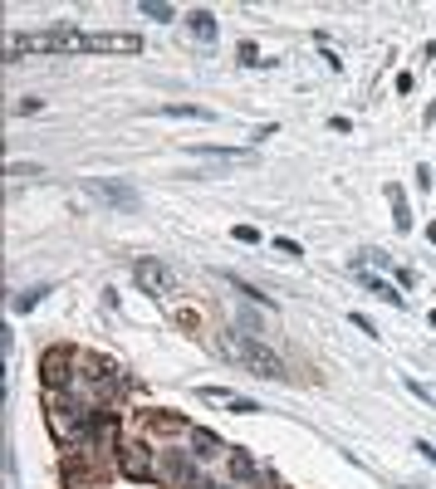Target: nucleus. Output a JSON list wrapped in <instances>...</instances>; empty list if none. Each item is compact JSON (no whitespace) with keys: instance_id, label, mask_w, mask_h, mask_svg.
<instances>
[{"instance_id":"nucleus-17","label":"nucleus","mask_w":436,"mask_h":489,"mask_svg":"<svg viewBox=\"0 0 436 489\" xmlns=\"http://www.w3.org/2000/svg\"><path fill=\"white\" fill-rule=\"evenodd\" d=\"M44 293H49V289H44V284H35V289H25V293H20V298H15V308H20V313H30V308H35V303H39Z\"/></svg>"},{"instance_id":"nucleus-13","label":"nucleus","mask_w":436,"mask_h":489,"mask_svg":"<svg viewBox=\"0 0 436 489\" xmlns=\"http://www.w3.org/2000/svg\"><path fill=\"white\" fill-rule=\"evenodd\" d=\"M387 201H392V220H397V230H412V215H407V201L397 186H387Z\"/></svg>"},{"instance_id":"nucleus-21","label":"nucleus","mask_w":436,"mask_h":489,"mask_svg":"<svg viewBox=\"0 0 436 489\" xmlns=\"http://www.w3.org/2000/svg\"><path fill=\"white\" fill-rule=\"evenodd\" d=\"M240 64H265V59H260V49H255V44H240Z\"/></svg>"},{"instance_id":"nucleus-6","label":"nucleus","mask_w":436,"mask_h":489,"mask_svg":"<svg viewBox=\"0 0 436 489\" xmlns=\"http://www.w3.org/2000/svg\"><path fill=\"white\" fill-rule=\"evenodd\" d=\"M69 367H74L69 348H49V353H44V362H39V372H44V387H69Z\"/></svg>"},{"instance_id":"nucleus-8","label":"nucleus","mask_w":436,"mask_h":489,"mask_svg":"<svg viewBox=\"0 0 436 489\" xmlns=\"http://www.w3.org/2000/svg\"><path fill=\"white\" fill-rule=\"evenodd\" d=\"M118 465H123L127 480H147V475H152V460L142 455V445H123V450H118Z\"/></svg>"},{"instance_id":"nucleus-11","label":"nucleus","mask_w":436,"mask_h":489,"mask_svg":"<svg viewBox=\"0 0 436 489\" xmlns=\"http://www.w3.org/2000/svg\"><path fill=\"white\" fill-rule=\"evenodd\" d=\"M162 118H197V122H211V113H206V108H192V103H167Z\"/></svg>"},{"instance_id":"nucleus-22","label":"nucleus","mask_w":436,"mask_h":489,"mask_svg":"<svg viewBox=\"0 0 436 489\" xmlns=\"http://www.w3.org/2000/svg\"><path fill=\"white\" fill-rule=\"evenodd\" d=\"M10 177H39V167H35V162H30V167H25V162H10Z\"/></svg>"},{"instance_id":"nucleus-15","label":"nucleus","mask_w":436,"mask_h":489,"mask_svg":"<svg viewBox=\"0 0 436 489\" xmlns=\"http://www.w3.org/2000/svg\"><path fill=\"white\" fill-rule=\"evenodd\" d=\"M230 470H235V480H255V475H260L255 460H250L245 450H230Z\"/></svg>"},{"instance_id":"nucleus-16","label":"nucleus","mask_w":436,"mask_h":489,"mask_svg":"<svg viewBox=\"0 0 436 489\" xmlns=\"http://www.w3.org/2000/svg\"><path fill=\"white\" fill-rule=\"evenodd\" d=\"M142 15H147V20H172L177 10H172L167 0H142Z\"/></svg>"},{"instance_id":"nucleus-25","label":"nucleus","mask_w":436,"mask_h":489,"mask_svg":"<svg viewBox=\"0 0 436 489\" xmlns=\"http://www.w3.org/2000/svg\"><path fill=\"white\" fill-rule=\"evenodd\" d=\"M417 450H422V455H427V460H432V465H436V450H432V445H427V440H422Z\"/></svg>"},{"instance_id":"nucleus-1","label":"nucleus","mask_w":436,"mask_h":489,"mask_svg":"<svg viewBox=\"0 0 436 489\" xmlns=\"http://www.w3.org/2000/svg\"><path fill=\"white\" fill-rule=\"evenodd\" d=\"M220 348H230V357H240L255 377H270V382H285V377H289V372H285V362H280L270 348H260L250 333H225V338H220Z\"/></svg>"},{"instance_id":"nucleus-23","label":"nucleus","mask_w":436,"mask_h":489,"mask_svg":"<svg viewBox=\"0 0 436 489\" xmlns=\"http://www.w3.org/2000/svg\"><path fill=\"white\" fill-rule=\"evenodd\" d=\"M275 250H280V255H289V260H299V255H304L294 240H275Z\"/></svg>"},{"instance_id":"nucleus-10","label":"nucleus","mask_w":436,"mask_h":489,"mask_svg":"<svg viewBox=\"0 0 436 489\" xmlns=\"http://www.w3.org/2000/svg\"><path fill=\"white\" fill-rule=\"evenodd\" d=\"M192 445H197V455H201V460H211V455H220V450H225L211 431H192Z\"/></svg>"},{"instance_id":"nucleus-24","label":"nucleus","mask_w":436,"mask_h":489,"mask_svg":"<svg viewBox=\"0 0 436 489\" xmlns=\"http://www.w3.org/2000/svg\"><path fill=\"white\" fill-rule=\"evenodd\" d=\"M407 391H412V396H422V401H427V406H436V396L427 387H422V382H407Z\"/></svg>"},{"instance_id":"nucleus-18","label":"nucleus","mask_w":436,"mask_h":489,"mask_svg":"<svg viewBox=\"0 0 436 489\" xmlns=\"http://www.w3.org/2000/svg\"><path fill=\"white\" fill-rule=\"evenodd\" d=\"M235 240H240V245H260V230H255V225H235Z\"/></svg>"},{"instance_id":"nucleus-3","label":"nucleus","mask_w":436,"mask_h":489,"mask_svg":"<svg viewBox=\"0 0 436 489\" xmlns=\"http://www.w3.org/2000/svg\"><path fill=\"white\" fill-rule=\"evenodd\" d=\"M49 426L59 431V436H79V431H89V411L79 406V401H54V411H49Z\"/></svg>"},{"instance_id":"nucleus-4","label":"nucleus","mask_w":436,"mask_h":489,"mask_svg":"<svg viewBox=\"0 0 436 489\" xmlns=\"http://www.w3.org/2000/svg\"><path fill=\"white\" fill-rule=\"evenodd\" d=\"M132 279L152 293V298L172 293V274H167V265H157V260H137V265H132Z\"/></svg>"},{"instance_id":"nucleus-5","label":"nucleus","mask_w":436,"mask_h":489,"mask_svg":"<svg viewBox=\"0 0 436 489\" xmlns=\"http://www.w3.org/2000/svg\"><path fill=\"white\" fill-rule=\"evenodd\" d=\"M84 49H94V54H137L142 39L137 34H84Z\"/></svg>"},{"instance_id":"nucleus-12","label":"nucleus","mask_w":436,"mask_h":489,"mask_svg":"<svg viewBox=\"0 0 436 489\" xmlns=\"http://www.w3.org/2000/svg\"><path fill=\"white\" fill-rule=\"evenodd\" d=\"M192 157H220V162H245L250 152H240V147H192Z\"/></svg>"},{"instance_id":"nucleus-2","label":"nucleus","mask_w":436,"mask_h":489,"mask_svg":"<svg viewBox=\"0 0 436 489\" xmlns=\"http://www.w3.org/2000/svg\"><path fill=\"white\" fill-rule=\"evenodd\" d=\"M74 49H84V34H74V30H54V34H15V39L5 44L10 59H20V54H74Z\"/></svg>"},{"instance_id":"nucleus-19","label":"nucleus","mask_w":436,"mask_h":489,"mask_svg":"<svg viewBox=\"0 0 436 489\" xmlns=\"http://www.w3.org/2000/svg\"><path fill=\"white\" fill-rule=\"evenodd\" d=\"M152 426H157V431H182L187 421H182V416H152Z\"/></svg>"},{"instance_id":"nucleus-7","label":"nucleus","mask_w":436,"mask_h":489,"mask_svg":"<svg viewBox=\"0 0 436 489\" xmlns=\"http://www.w3.org/2000/svg\"><path fill=\"white\" fill-rule=\"evenodd\" d=\"M89 191L99 196V201H108V205H123V210H132L137 205V196H132V186H118V182H89Z\"/></svg>"},{"instance_id":"nucleus-9","label":"nucleus","mask_w":436,"mask_h":489,"mask_svg":"<svg viewBox=\"0 0 436 489\" xmlns=\"http://www.w3.org/2000/svg\"><path fill=\"white\" fill-rule=\"evenodd\" d=\"M187 20H192V34L197 39H216V15L211 10H192Z\"/></svg>"},{"instance_id":"nucleus-20","label":"nucleus","mask_w":436,"mask_h":489,"mask_svg":"<svg viewBox=\"0 0 436 489\" xmlns=\"http://www.w3.org/2000/svg\"><path fill=\"white\" fill-rule=\"evenodd\" d=\"M230 411H235V416H255L260 406H255V401H245V396H235V401H230Z\"/></svg>"},{"instance_id":"nucleus-14","label":"nucleus","mask_w":436,"mask_h":489,"mask_svg":"<svg viewBox=\"0 0 436 489\" xmlns=\"http://www.w3.org/2000/svg\"><path fill=\"white\" fill-rule=\"evenodd\" d=\"M363 284H368V289L378 293V298H387L392 308H402V303H407V298H402V293L392 289V284H382V279H373V274H363Z\"/></svg>"}]
</instances>
